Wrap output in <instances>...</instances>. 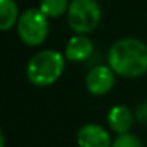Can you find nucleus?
<instances>
[{"label":"nucleus","mask_w":147,"mask_h":147,"mask_svg":"<svg viewBox=\"0 0 147 147\" xmlns=\"http://www.w3.org/2000/svg\"><path fill=\"white\" fill-rule=\"evenodd\" d=\"M108 65L122 78H139L147 73V45L133 36L120 38L108 51Z\"/></svg>","instance_id":"1"},{"label":"nucleus","mask_w":147,"mask_h":147,"mask_svg":"<svg viewBox=\"0 0 147 147\" xmlns=\"http://www.w3.org/2000/svg\"><path fill=\"white\" fill-rule=\"evenodd\" d=\"M65 70V57L54 49H43L32 55L26 67V76L36 87L52 86Z\"/></svg>","instance_id":"2"},{"label":"nucleus","mask_w":147,"mask_h":147,"mask_svg":"<svg viewBox=\"0 0 147 147\" xmlns=\"http://www.w3.org/2000/svg\"><path fill=\"white\" fill-rule=\"evenodd\" d=\"M70 29L78 35H87L98 27L101 8L96 0H71L67 13Z\"/></svg>","instance_id":"3"},{"label":"nucleus","mask_w":147,"mask_h":147,"mask_svg":"<svg viewBox=\"0 0 147 147\" xmlns=\"http://www.w3.org/2000/svg\"><path fill=\"white\" fill-rule=\"evenodd\" d=\"M16 30L21 41L27 46H40L49 35V21L40 8H29L19 16Z\"/></svg>","instance_id":"4"},{"label":"nucleus","mask_w":147,"mask_h":147,"mask_svg":"<svg viewBox=\"0 0 147 147\" xmlns=\"http://www.w3.org/2000/svg\"><path fill=\"white\" fill-rule=\"evenodd\" d=\"M115 84V73L109 68V65L93 67L86 76V87L92 95L101 96L111 92Z\"/></svg>","instance_id":"5"},{"label":"nucleus","mask_w":147,"mask_h":147,"mask_svg":"<svg viewBox=\"0 0 147 147\" xmlns=\"http://www.w3.org/2000/svg\"><path fill=\"white\" fill-rule=\"evenodd\" d=\"M76 142L79 147H111L112 139L106 128L98 123H86L79 128L76 134Z\"/></svg>","instance_id":"6"},{"label":"nucleus","mask_w":147,"mask_h":147,"mask_svg":"<svg viewBox=\"0 0 147 147\" xmlns=\"http://www.w3.org/2000/svg\"><path fill=\"white\" fill-rule=\"evenodd\" d=\"M93 54V43L87 35H74L65 46V59L70 62H86Z\"/></svg>","instance_id":"7"},{"label":"nucleus","mask_w":147,"mask_h":147,"mask_svg":"<svg viewBox=\"0 0 147 147\" xmlns=\"http://www.w3.org/2000/svg\"><path fill=\"white\" fill-rule=\"evenodd\" d=\"M133 122H134L133 112L123 105L112 106L108 112V125L117 136L128 133L130 128L133 127Z\"/></svg>","instance_id":"8"},{"label":"nucleus","mask_w":147,"mask_h":147,"mask_svg":"<svg viewBox=\"0 0 147 147\" xmlns=\"http://www.w3.org/2000/svg\"><path fill=\"white\" fill-rule=\"evenodd\" d=\"M19 21L18 5L14 0H0V29L7 32Z\"/></svg>","instance_id":"9"},{"label":"nucleus","mask_w":147,"mask_h":147,"mask_svg":"<svg viewBox=\"0 0 147 147\" xmlns=\"http://www.w3.org/2000/svg\"><path fill=\"white\" fill-rule=\"evenodd\" d=\"M68 8H70L68 0H41L40 2V11L48 19L60 18L63 13H68Z\"/></svg>","instance_id":"10"},{"label":"nucleus","mask_w":147,"mask_h":147,"mask_svg":"<svg viewBox=\"0 0 147 147\" xmlns=\"http://www.w3.org/2000/svg\"><path fill=\"white\" fill-rule=\"evenodd\" d=\"M111 147H142V142L138 136L131 133H125V134H119L114 141H112Z\"/></svg>","instance_id":"11"}]
</instances>
